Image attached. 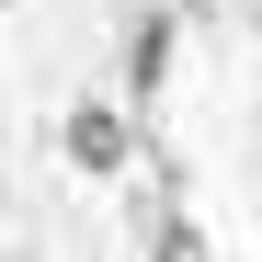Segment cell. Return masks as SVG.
Listing matches in <instances>:
<instances>
[{
    "label": "cell",
    "mask_w": 262,
    "mask_h": 262,
    "mask_svg": "<svg viewBox=\"0 0 262 262\" xmlns=\"http://www.w3.org/2000/svg\"><path fill=\"white\" fill-rule=\"evenodd\" d=\"M160 262H205V228H194L183 205H160Z\"/></svg>",
    "instance_id": "7a4b0ae2"
},
{
    "label": "cell",
    "mask_w": 262,
    "mask_h": 262,
    "mask_svg": "<svg viewBox=\"0 0 262 262\" xmlns=\"http://www.w3.org/2000/svg\"><path fill=\"white\" fill-rule=\"evenodd\" d=\"M125 148H137V137H125L114 103H80V114H69V160H80V171H125Z\"/></svg>",
    "instance_id": "6da1fadb"
}]
</instances>
